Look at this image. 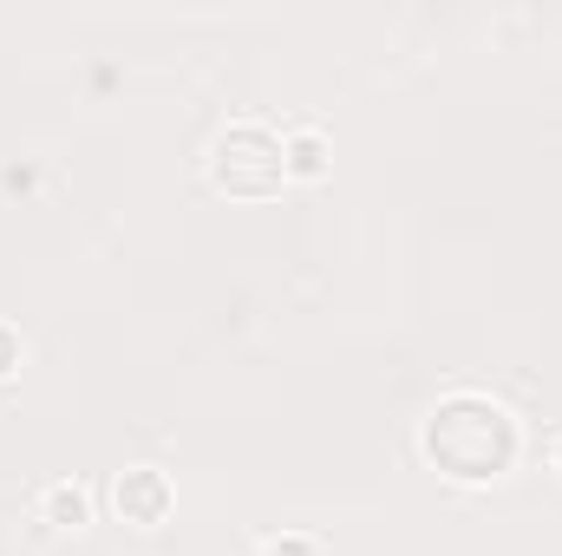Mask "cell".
<instances>
[{"instance_id":"cell-3","label":"cell","mask_w":562,"mask_h":556,"mask_svg":"<svg viewBox=\"0 0 562 556\" xmlns=\"http://www.w3.org/2000/svg\"><path fill=\"white\" fill-rule=\"evenodd\" d=\"M112 511H119V524L157 531V524L177 511V485H170L157 465H125V471L112 478Z\"/></svg>"},{"instance_id":"cell-4","label":"cell","mask_w":562,"mask_h":556,"mask_svg":"<svg viewBox=\"0 0 562 556\" xmlns=\"http://www.w3.org/2000/svg\"><path fill=\"white\" fill-rule=\"evenodd\" d=\"M327 164H334V138L321 132V125H288L281 132V170H288V184H314V177H327Z\"/></svg>"},{"instance_id":"cell-6","label":"cell","mask_w":562,"mask_h":556,"mask_svg":"<svg viewBox=\"0 0 562 556\" xmlns=\"http://www.w3.org/2000/svg\"><path fill=\"white\" fill-rule=\"evenodd\" d=\"M262 556H327V544H321L314 531H281V537L262 544Z\"/></svg>"},{"instance_id":"cell-1","label":"cell","mask_w":562,"mask_h":556,"mask_svg":"<svg viewBox=\"0 0 562 556\" xmlns=\"http://www.w3.org/2000/svg\"><path fill=\"white\" fill-rule=\"evenodd\" d=\"M419 452L451 485H497L524 452V425L510 419L504 400H491L477 387H458L419 419Z\"/></svg>"},{"instance_id":"cell-7","label":"cell","mask_w":562,"mask_h":556,"mask_svg":"<svg viewBox=\"0 0 562 556\" xmlns=\"http://www.w3.org/2000/svg\"><path fill=\"white\" fill-rule=\"evenodd\" d=\"M20 360H26V341H20V327H7V321H0V380H13V374H20Z\"/></svg>"},{"instance_id":"cell-5","label":"cell","mask_w":562,"mask_h":556,"mask_svg":"<svg viewBox=\"0 0 562 556\" xmlns=\"http://www.w3.org/2000/svg\"><path fill=\"white\" fill-rule=\"evenodd\" d=\"M33 518H40L46 531H79V524H92V491H86L79 478H53V485H40Z\"/></svg>"},{"instance_id":"cell-2","label":"cell","mask_w":562,"mask_h":556,"mask_svg":"<svg viewBox=\"0 0 562 556\" xmlns=\"http://www.w3.org/2000/svg\"><path fill=\"white\" fill-rule=\"evenodd\" d=\"M210 184L223 197H276L281 184H288V170H281V132L256 125V119L223 125L216 144H210Z\"/></svg>"},{"instance_id":"cell-8","label":"cell","mask_w":562,"mask_h":556,"mask_svg":"<svg viewBox=\"0 0 562 556\" xmlns=\"http://www.w3.org/2000/svg\"><path fill=\"white\" fill-rule=\"evenodd\" d=\"M550 465H557V478H562V432H557V445H550Z\"/></svg>"}]
</instances>
